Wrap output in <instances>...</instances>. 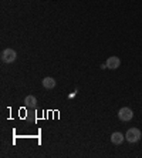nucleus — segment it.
<instances>
[{
  "label": "nucleus",
  "instance_id": "f257e3e1",
  "mask_svg": "<svg viewBox=\"0 0 142 158\" xmlns=\"http://www.w3.org/2000/svg\"><path fill=\"white\" fill-rule=\"evenodd\" d=\"M142 137V132L139 131L138 128H129L127 132H125V140L128 141V143H138L139 140H141Z\"/></svg>",
  "mask_w": 142,
  "mask_h": 158
},
{
  "label": "nucleus",
  "instance_id": "f03ea898",
  "mask_svg": "<svg viewBox=\"0 0 142 158\" xmlns=\"http://www.w3.org/2000/svg\"><path fill=\"white\" fill-rule=\"evenodd\" d=\"M17 59V53L13 50V48H4L3 52H2V61L3 63H13L14 60Z\"/></svg>",
  "mask_w": 142,
  "mask_h": 158
},
{
  "label": "nucleus",
  "instance_id": "7ed1b4c3",
  "mask_svg": "<svg viewBox=\"0 0 142 158\" xmlns=\"http://www.w3.org/2000/svg\"><path fill=\"white\" fill-rule=\"evenodd\" d=\"M132 117H134V111L129 107H122L118 111V118H120L121 121H131Z\"/></svg>",
  "mask_w": 142,
  "mask_h": 158
},
{
  "label": "nucleus",
  "instance_id": "20e7f679",
  "mask_svg": "<svg viewBox=\"0 0 142 158\" xmlns=\"http://www.w3.org/2000/svg\"><path fill=\"white\" fill-rule=\"evenodd\" d=\"M105 64L108 69H111V70H117L118 67L121 66V60H120V57H117V56H111V57H108Z\"/></svg>",
  "mask_w": 142,
  "mask_h": 158
},
{
  "label": "nucleus",
  "instance_id": "39448f33",
  "mask_svg": "<svg viewBox=\"0 0 142 158\" xmlns=\"http://www.w3.org/2000/svg\"><path fill=\"white\" fill-rule=\"evenodd\" d=\"M24 106L27 108H36L37 107V98L34 96H27L24 98Z\"/></svg>",
  "mask_w": 142,
  "mask_h": 158
},
{
  "label": "nucleus",
  "instance_id": "423d86ee",
  "mask_svg": "<svg viewBox=\"0 0 142 158\" xmlns=\"http://www.w3.org/2000/svg\"><path fill=\"white\" fill-rule=\"evenodd\" d=\"M125 135H122V132H112L111 134V143L112 144H122V141H124Z\"/></svg>",
  "mask_w": 142,
  "mask_h": 158
},
{
  "label": "nucleus",
  "instance_id": "0eeeda50",
  "mask_svg": "<svg viewBox=\"0 0 142 158\" xmlns=\"http://www.w3.org/2000/svg\"><path fill=\"white\" fill-rule=\"evenodd\" d=\"M55 80L53 77H46L43 78V87L44 88H47V90H51V88H54L55 87Z\"/></svg>",
  "mask_w": 142,
  "mask_h": 158
}]
</instances>
